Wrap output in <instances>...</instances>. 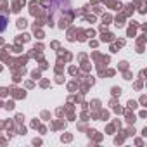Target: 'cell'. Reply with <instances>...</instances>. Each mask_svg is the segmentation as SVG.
Listing matches in <instances>:
<instances>
[{"label":"cell","mask_w":147,"mask_h":147,"mask_svg":"<svg viewBox=\"0 0 147 147\" xmlns=\"http://www.w3.org/2000/svg\"><path fill=\"white\" fill-rule=\"evenodd\" d=\"M7 24H9V19L4 14H0V33H4L7 30Z\"/></svg>","instance_id":"6da1fadb"}]
</instances>
